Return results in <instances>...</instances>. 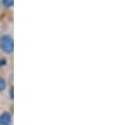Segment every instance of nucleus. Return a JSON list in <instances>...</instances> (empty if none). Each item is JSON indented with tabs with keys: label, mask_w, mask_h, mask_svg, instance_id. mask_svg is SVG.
Listing matches in <instances>:
<instances>
[{
	"label": "nucleus",
	"mask_w": 119,
	"mask_h": 125,
	"mask_svg": "<svg viewBox=\"0 0 119 125\" xmlns=\"http://www.w3.org/2000/svg\"><path fill=\"white\" fill-rule=\"evenodd\" d=\"M0 48L5 53H12L14 50V42L10 36L4 35L0 38Z\"/></svg>",
	"instance_id": "1"
},
{
	"label": "nucleus",
	"mask_w": 119,
	"mask_h": 125,
	"mask_svg": "<svg viewBox=\"0 0 119 125\" xmlns=\"http://www.w3.org/2000/svg\"><path fill=\"white\" fill-rule=\"evenodd\" d=\"M0 124L1 125H10L11 124V115L8 112H3L0 115Z\"/></svg>",
	"instance_id": "2"
},
{
	"label": "nucleus",
	"mask_w": 119,
	"mask_h": 125,
	"mask_svg": "<svg viewBox=\"0 0 119 125\" xmlns=\"http://www.w3.org/2000/svg\"><path fill=\"white\" fill-rule=\"evenodd\" d=\"M2 2H3V5L7 8H11L12 5L14 3V0H2Z\"/></svg>",
	"instance_id": "3"
},
{
	"label": "nucleus",
	"mask_w": 119,
	"mask_h": 125,
	"mask_svg": "<svg viewBox=\"0 0 119 125\" xmlns=\"http://www.w3.org/2000/svg\"><path fill=\"white\" fill-rule=\"evenodd\" d=\"M4 88H5V81L2 77H0V91L4 90Z\"/></svg>",
	"instance_id": "4"
},
{
	"label": "nucleus",
	"mask_w": 119,
	"mask_h": 125,
	"mask_svg": "<svg viewBox=\"0 0 119 125\" xmlns=\"http://www.w3.org/2000/svg\"><path fill=\"white\" fill-rule=\"evenodd\" d=\"M10 94H11V98L13 99V88L11 89V91H10Z\"/></svg>",
	"instance_id": "5"
}]
</instances>
